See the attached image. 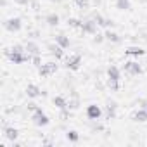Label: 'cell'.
Returning <instances> with one entry per match:
<instances>
[{
	"label": "cell",
	"instance_id": "6da1fadb",
	"mask_svg": "<svg viewBox=\"0 0 147 147\" xmlns=\"http://www.w3.org/2000/svg\"><path fill=\"white\" fill-rule=\"evenodd\" d=\"M31 121H33L36 126H47V125L50 123L49 116L42 111V107H36V109L33 111V114H31Z\"/></svg>",
	"mask_w": 147,
	"mask_h": 147
},
{
	"label": "cell",
	"instance_id": "7a4b0ae2",
	"mask_svg": "<svg viewBox=\"0 0 147 147\" xmlns=\"http://www.w3.org/2000/svg\"><path fill=\"white\" fill-rule=\"evenodd\" d=\"M5 55H7V57L11 59V62H14V64H23V62H26V61L30 59V54H24V52H12V50H7Z\"/></svg>",
	"mask_w": 147,
	"mask_h": 147
},
{
	"label": "cell",
	"instance_id": "3957f363",
	"mask_svg": "<svg viewBox=\"0 0 147 147\" xmlns=\"http://www.w3.org/2000/svg\"><path fill=\"white\" fill-rule=\"evenodd\" d=\"M125 73H128L131 76H138L142 73V66L137 61H128V62H125Z\"/></svg>",
	"mask_w": 147,
	"mask_h": 147
},
{
	"label": "cell",
	"instance_id": "277c9868",
	"mask_svg": "<svg viewBox=\"0 0 147 147\" xmlns=\"http://www.w3.org/2000/svg\"><path fill=\"white\" fill-rule=\"evenodd\" d=\"M57 71V64L55 62H45V64H42L40 67H38V73H40V76H50V75H54V73Z\"/></svg>",
	"mask_w": 147,
	"mask_h": 147
},
{
	"label": "cell",
	"instance_id": "5b68a950",
	"mask_svg": "<svg viewBox=\"0 0 147 147\" xmlns=\"http://www.w3.org/2000/svg\"><path fill=\"white\" fill-rule=\"evenodd\" d=\"M4 26H5V30H7V31L16 33V31H19V30H21L23 21H21L19 18H11V19H7V21L4 23Z\"/></svg>",
	"mask_w": 147,
	"mask_h": 147
},
{
	"label": "cell",
	"instance_id": "8992f818",
	"mask_svg": "<svg viewBox=\"0 0 147 147\" xmlns=\"http://www.w3.org/2000/svg\"><path fill=\"white\" fill-rule=\"evenodd\" d=\"M100 116H102V109H100L97 104H90V106H87V118H88V119L97 121V119H100Z\"/></svg>",
	"mask_w": 147,
	"mask_h": 147
},
{
	"label": "cell",
	"instance_id": "52a82bcc",
	"mask_svg": "<svg viewBox=\"0 0 147 147\" xmlns=\"http://www.w3.org/2000/svg\"><path fill=\"white\" fill-rule=\"evenodd\" d=\"M80 64H82V55L80 54H73L66 59V67L67 69L76 71V69H80Z\"/></svg>",
	"mask_w": 147,
	"mask_h": 147
},
{
	"label": "cell",
	"instance_id": "ba28073f",
	"mask_svg": "<svg viewBox=\"0 0 147 147\" xmlns=\"http://www.w3.org/2000/svg\"><path fill=\"white\" fill-rule=\"evenodd\" d=\"M82 31L83 33H88V35H95L97 33V23L94 19H88L82 24Z\"/></svg>",
	"mask_w": 147,
	"mask_h": 147
},
{
	"label": "cell",
	"instance_id": "9c48e42d",
	"mask_svg": "<svg viewBox=\"0 0 147 147\" xmlns=\"http://www.w3.org/2000/svg\"><path fill=\"white\" fill-rule=\"evenodd\" d=\"M47 49H49V52H50L52 55H55V59H61V57L64 55V49H62L57 42H55V43H49Z\"/></svg>",
	"mask_w": 147,
	"mask_h": 147
},
{
	"label": "cell",
	"instance_id": "30bf717a",
	"mask_svg": "<svg viewBox=\"0 0 147 147\" xmlns=\"http://www.w3.org/2000/svg\"><path fill=\"white\" fill-rule=\"evenodd\" d=\"M4 137H5L7 140L14 142V140L19 137V131H18L16 128H12V126H5V128H4Z\"/></svg>",
	"mask_w": 147,
	"mask_h": 147
},
{
	"label": "cell",
	"instance_id": "8fae6325",
	"mask_svg": "<svg viewBox=\"0 0 147 147\" xmlns=\"http://www.w3.org/2000/svg\"><path fill=\"white\" fill-rule=\"evenodd\" d=\"M107 78H109V80H116V82H119L121 73H119V69H118L116 66H111V67L107 69Z\"/></svg>",
	"mask_w": 147,
	"mask_h": 147
},
{
	"label": "cell",
	"instance_id": "7c38bea8",
	"mask_svg": "<svg viewBox=\"0 0 147 147\" xmlns=\"http://www.w3.org/2000/svg\"><path fill=\"white\" fill-rule=\"evenodd\" d=\"M52 102H54V106L57 107V109H67V100L64 99V97H61V95H57V97H54L52 99Z\"/></svg>",
	"mask_w": 147,
	"mask_h": 147
},
{
	"label": "cell",
	"instance_id": "4fadbf2b",
	"mask_svg": "<svg viewBox=\"0 0 147 147\" xmlns=\"http://www.w3.org/2000/svg\"><path fill=\"white\" fill-rule=\"evenodd\" d=\"M24 49H26V52H28L30 55H38V54H40V47H38L35 42H28Z\"/></svg>",
	"mask_w": 147,
	"mask_h": 147
},
{
	"label": "cell",
	"instance_id": "5bb4252c",
	"mask_svg": "<svg viewBox=\"0 0 147 147\" xmlns=\"http://www.w3.org/2000/svg\"><path fill=\"white\" fill-rule=\"evenodd\" d=\"M125 54H126V55H135V57H138V55H144L145 50H144L142 47H128V49L125 50Z\"/></svg>",
	"mask_w": 147,
	"mask_h": 147
},
{
	"label": "cell",
	"instance_id": "9a60e30c",
	"mask_svg": "<svg viewBox=\"0 0 147 147\" xmlns=\"http://www.w3.org/2000/svg\"><path fill=\"white\" fill-rule=\"evenodd\" d=\"M26 94H28V97H31V99H36V97L42 94V90H40L36 85H28V87H26Z\"/></svg>",
	"mask_w": 147,
	"mask_h": 147
},
{
	"label": "cell",
	"instance_id": "2e32d148",
	"mask_svg": "<svg viewBox=\"0 0 147 147\" xmlns=\"http://www.w3.org/2000/svg\"><path fill=\"white\" fill-rule=\"evenodd\" d=\"M133 121H138V123H144L147 121V111L145 109H138L133 113Z\"/></svg>",
	"mask_w": 147,
	"mask_h": 147
},
{
	"label": "cell",
	"instance_id": "e0dca14e",
	"mask_svg": "<svg viewBox=\"0 0 147 147\" xmlns=\"http://www.w3.org/2000/svg\"><path fill=\"white\" fill-rule=\"evenodd\" d=\"M104 36H106V40H109V42H113V43H119V42H121L119 35H118L116 31H111V30H107V31L104 33Z\"/></svg>",
	"mask_w": 147,
	"mask_h": 147
},
{
	"label": "cell",
	"instance_id": "ac0fdd59",
	"mask_svg": "<svg viewBox=\"0 0 147 147\" xmlns=\"http://www.w3.org/2000/svg\"><path fill=\"white\" fill-rule=\"evenodd\" d=\"M55 42H57L62 49H67V47L71 45V40H69L66 35H57V36H55Z\"/></svg>",
	"mask_w": 147,
	"mask_h": 147
},
{
	"label": "cell",
	"instance_id": "d6986e66",
	"mask_svg": "<svg viewBox=\"0 0 147 147\" xmlns=\"http://www.w3.org/2000/svg\"><path fill=\"white\" fill-rule=\"evenodd\" d=\"M45 21H47V24H49V26H57L61 19H59V16H57V14H49V16L45 18Z\"/></svg>",
	"mask_w": 147,
	"mask_h": 147
},
{
	"label": "cell",
	"instance_id": "ffe728a7",
	"mask_svg": "<svg viewBox=\"0 0 147 147\" xmlns=\"http://www.w3.org/2000/svg\"><path fill=\"white\" fill-rule=\"evenodd\" d=\"M66 138H67L69 142H78V140H80V135H78L76 130H69V131L66 133Z\"/></svg>",
	"mask_w": 147,
	"mask_h": 147
},
{
	"label": "cell",
	"instance_id": "44dd1931",
	"mask_svg": "<svg viewBox=\"0 0 147 147\" xmlns=\"http://www.w3.org/2000/svg\"><path fill=\"white\" fill-rule=\"evenodd\" d=\"M116 7L119 11H128L130 9V0H116Z\"/></svg>",
	"mask_w": 147,
	"mask_h": 147
},
{
	"label": "cell",
	"instance_id": "7402d4cb",
	"mask_svg": "<svg viewBox=\"0 0 147 147\" xmlns=\"http://www.w3.org/2000/svg\"><path fill=\"white\" fill-rule=\"evenodd\" d=\"M82 21L80 19H75V18H71V19H67V26L69 28H78V30H82Z\"/></svg>",
	"mask_w": 147,
	"mask_h": 147
},
{
	"label": "cell",
	"instance_id": "603a6c76",
	"mask_svg": "<svg viewBox=\"0 0 147 147\" xmlns=\"http://www.w3.org/2000/svg\"><path fill=\"white\" fill-rule=\"evenodd\" d=\"M107 87L114 92V90H118V88H119V82H116V80H109V78H107Z\"/></svg>",
	"mask_w": 147,
	"mask_h": 147
},
{
	"label": "cell",
	"instance_id": "cb8c5ba5",
	"mask_svg": "<svg viewBox=\"0 0 147 147\" xmlns=\"http://www.w3.org/2000/svg\"><path fill=\"white\" fill-rule=\"evenodd\" d=\"M78 106H80V100H78L76 97L73 99V100H69V102H67V107H69V109H78Z\"/></svg>",
	"mask_w": 147,
	"mask_h": 147
},
{
	"label": "cell",
	"instance_id": "d4e9b609",
	"mask_svg": "<svg viewBox=\"0 0 147 147\" xmlns=\"http://www.w3.org/2000/svg\"><path fill=\"white\" fill-rule=\"evenodd\" d=\"M75 2H76V5H78V7L87 9V7H88V4H90V0H75Z\"/></svg>",
	"mask_w": 147,
	"mask_h": 147
},
{
	"label": "cell",
	"instance_id": "484cf974",
	"mask_svg": "<svg viewBox=\"0 0 147 147\" xmlns=\"http://www.w3.org/2000/svg\"><path fill=\"white\" fill-rule=\"evenodd\" d=\"M33 64H35L36 67L42 66V57H40V54H38V55H33Z\"/></svg>",
	"mask_w": 147,
	"mask_h": 147
},
{
	"label": "cell",
	"instance_id": "4316f807",
	"mask_svg": "<svg viewBox=\"0 0 147 147\" xmlns=\"http://www.w3.org/2000/svg\"><path fill=\"white\" fill-rule=\"evenodd\" d=\"M106 36L104 35H99V33H95V38H94V43H102V40H104Z\"/></svg>",
	"mask_w": 147,
	"mask_h": 147
},
{
	"label": "cell",
	"instance_id": "83f0119b",
	"mask_svg": "<svg viewBox=\"0 0 147 147\" xmlns=\"http://www.w3.org/2000/svg\"><path fill=\"white\" fill-rule=\"evenodd\" d=\"M11 50H12V52H24V50H26V49H23V47H21V45H14V47H12V49H11Z\"/></svg>",
	"mask_w": 147,
	"mask_h": 147
},
{
	"label": "cell",
	"instance_id": "f1b7e54d",
	"mask_svg": "<svg viewBox=\"0 0 147 147\" xmlns=\"http://www.w3.org/2000/svg\"><path fill=\"white\" fill-rule=\"evenodd\" d=\"M36 107H38V106H36V104H33V102H30V104H28V109H30V111H35Z\"/></svg>",
	"mask_w": 147,
	"mask_h": 147
},
{
	"label": "cell",
	"instance_id": "f546056e",
	"mask_svg": "<svg viewBox=\"0 0 147 147\" xmlns=\"http://www.w3.org/2000/svg\"><path fill=\"white\" fill-rule=\"evenodd\" d=\"M16 4H19V5H26L28 4V0H14Z\"/></svg>",
	"mask_w": 147,
	"mask_h": 147
},
{
	"label": "cell",
	"instance_id": "4dcf8cb0",
	"mask_svg": "<svg viewBox=\"0 0 147 147\" xmlns=\"http://www.w3.org/2000/svg\"><path fill=\"white\" fill-rule=\"evenodd\" d=\"M100 2H102V0H94V4H95V5H99Z\"/></svg>",
	"mask_w": 147,
	"mask_h": 147
}]
</instances>
